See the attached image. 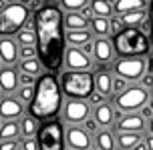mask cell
I'll return each instance as SVG.
<instances>
[{"mask_svg": "<svg viewBox=\"0 0 153 150\" xmlns=\"http://www.w3.org/2000/svg\"><path fill=\"white\" fill-rule=\"evenodd\" d=\"M91 150H99V148H91Z\"/></svg>", "mask_w": 153, "mask_h": 150, "instance_id": "db71d44e", "label": "cell"}, {"mask_svg": "<svg viewBox=\"0 0 153 150\" xmlns=\"http://www.w3.org/2000/svg\"><path fill=\"white\" fill-rule=\"evenodd\" d=\"M121 18V22L125 28H137V26H143L149 14H147V10H137V12H129V14H123L119 16Z\"/></svg>", "mask_w": 153, "mask_h": 150, "instance_id": "d4e9b609", "label": "cell"}, {"mask_svg": "<svg viewBox=\"0 0 153 150\" xmlns=\"http://www.w3.org/2000/svg\"><path fill=\"white\" fill-rule=\"evenodd\" d=\"M18 50L20 46L14 40V36H0V58L4 62V66H18Z\"/></svg>", "mask_w": 153, "mask_h": 150, "instance_id": "5bb4252c", "label": "cell"}, {"mask_svg": "<svg viewBox=\"0 0 153 150\" xmlns=\"http://www.w3.org/2000/svg\"><path fill=\"white\" fill-rule=\"evenodd\" d=\"M149 134H151V136H153V118H151V120H149Z\"/></svg>", "mask_w": 153, "mask_h": 150, "instance_id": "7dc6e473", "label": "cell"}, {"mask_svg": "<svg viewBox=\"0 0 153 150\" xmlns=\"http://www.w3.org/2000/svg\"><path fill=\"white\" fill-rule=\"evenodd\" d=\"M113 46L119 58H141L149 52V38L139 28H125L113 36Z\"/></svg>", "mask_w": 153, "mask_h": 150, "instance_id": "3957f363", "label": "cell"}, {"mask_svg": "<svg viewBox=\"0 0 153 150\" xmlns=\"http://www.w3.org/2000/svg\"><path fill=\"white\" fill-rule=\"evenodd\" d=\"M61 88L62 94L75 100H89L95 92V74L91 70L76 72V70H65L61 74Z\"/></svg>", "mask_w": 153, "mask_h": 150, "instance_id": "277c9868", "label": "cell"}, {"mask_svg": "<svg viewBox=\"0 0 153 150\" xmlns=\"http://www.w3.org/2000/svg\"><path fill=\"white\" fill-rule=\"evenodd\" d=\"M20 0H6V4H18Z\"/></svg>", "mask_w": 153, "mask_h": 150, "instance_id": "c3c4849f", "label": "cell"}, {"mask_svg": "<svg viewBox=\"0 0 153 150\" xmlns=\"http://www.w3.org/2000/svg\"><path fill=\"white\" fill-rule=\"evenodd\" d=\"M109 24H111V34H113V36H117L119 32L125 30V26H123V22H121V18H119V16H113V18L109 20Z\"/></svg>", "mask_w": 153, "mask_h": 150, "instance_id": "836d02e7", "label": "cell"}, {"mask_svg": "<svg viewBox=\"0 0 153 150\" xmlns=\"http://www.w3.org/2000/svg\"><path fill=\"white\" fill-rule=\"evenodd\" d=\"M91 8L97 18H113L115 16V6L109 0H91Z\"/></svg>", "mask_w": 153, "mask_h": 150, "instance_id": "4316f807", "label": "cell"}, {"mask_svg": "<svg viewBox=\"0 0 153 150\" xmlns=\"http://www.w3.org/2000/svg\"><path fill=\"white\" fill-rule=\"evenodd\" d=\"M18 58H20V60L38 58V48H36V46H20V50H18Z\"/></svg>", "mask_w": 153, "mask_h": 150, "instance_id": "d6a6232c", "label": "cell"}, {"mask_svg": "<svg viewBox=\"0 0 153 150\" xmlns=\"http://www.w3.org/2000/svg\"><path fill=\"white\" fill-rule=\"evenodd\" d=\"M0 88L4 96H14L20 88V72L16 66H4L0 70Z\"/></svg>", "mask_w": 153, "mask_h": 150, "instance_id": "4fadbf2b", "label": "cell"}, {"mask_svg": "<svg viewBox=\"0 0 153 150\" xmlns=\"http://www.w3.org/2000/svg\"><path fill=\"white\" fill-rule=\"evenodd\" d=\"M34 92H36V86H20V88L16 90L14 96L28 108V106L32 104V100H34Z\"/></svg>", "mask_w": 153, "mask_h": 150, "instance_id": "4dcf8cb0", "label": "cell"}, {"mask_svg": "<svg viewBox=\"0 0 153 150\" xmlns=\"http://www.w3.org/2000/svg\"><path fill=\"white\" fill-rule=\"evenodd\" d=\"M2 126H4V120L0 118V130H2Z\"/></svg>", "mask_w": 153, "mask_h": 150, "instance_id": "f907efd6", "label": "cell"}, {"mask_svg": "<svg viewBox=\"0 0 153 150\" xmlns=\"http://www.w3.org/2000/svg\"><path fill=\"white\" fill-rule=\"evenodd\" d=\"M34 28H36V48L38 60L45 70L59 72L65 64L67 54V30H65V12L56 4H45L34 12Z\"/></svg>", "mask_w": 153, "mask_h": 150, "instance_id": "6da1fadb", "label": "cell"}, {"mask_svg": "<svg viewBox=\"0 0 153 150\" xmlns=\"http://www.w3.org/2000/svg\"><path fill=\"white\" fill-rule=\"evenodd\" d=\"M89 42H93L91 30H67V46H71V48H83Z\"/></svg>", "mask_w": 153, "mask_h": 150, "instance_id": "44dd1931", "label": "cell"}, {"mask_svg": "<svg viewBox=\"0 0 153 150\" xmlns=\"http://www.w3.org/2000/svg\"><path fill=\"white\" fill-rule=\"evenodd\" d=\"M141 114H145V116H151V118H153V110H151V108H143V112H141Z\"/></svg>", "mask_w": 153, "mask_h": 150, "instance_id": "f6af8a7d", "label": "cell"}, {"mask_svg": "<svg viewBox=\"0 0 153 150\" xmlns=\"http://www.w3.org/2000/svg\"><path fill=\"white\" fill-rule=\"evenodd\" d=\"M113 70L119 78L127 80V82H133V80L143 78L147 64L143 58H117L113 64Z\"/></svg>", "mask_w": 153, "mask_h": 150, "instance_id": "ba28073f", "label": "cell"}, {"mask_svg": "<svg viewBox=\"0 0 153 150\" xmlns=\"http://www.w3.org/2000/svg\"><path fill=\"white\" fill-rule=\"evenodd\" d=\"M143 128H145L143 114H125L117 122V130L119 132H135V134H141Z\"/></svg>", "mask_w": 153, "mask_h": 150, "instance_id": "2e32d148", "label": "cell"}, {"mask_svg": "<svg viewBox=\"0 0 153 150\" xmlns=\"http://www.w3.org/2000/svg\"><path fill=\"white\" fill-rule=\"evenodd\" d=\"M139 142H141V134H135V132H119L117 134V146L121 150H133Z\"/></svg>", "mask_w": 153, "mask_h": 150, "instance_id": "f1b7e54d", "label": "cell"}, {"mask_svg": "<svg viewBox=\"0 0 153 150\" xmlns=\"http://www.w3.org/2000/svg\"><path fill=\"white\" fill-rule=\"evenodd\" d=\"M149 28H151V38H153V0L149 2Z\"/></svg>", "mask_w": 153, "mask_h": 150, "instance_id": "60d3db41", "label": "cell"}, {"mask_svg": "<svg viewBox=\"0 0 153 150\" xmlns=\"http://www.w3.org/2000/svg\"><path fill=\"white\" fill-rule=\"evenodd\" d=\"M151 110H153V100H151Z\"/></svg>", "mask_w": 153, "mask_h": 150, "instance_id": "f5cc1de1", "label": "cell"}, {"mask_svg": "<svg viewBox=\"0 0 153 150\" xmlns=\"http://www.w3.org/2000/svg\"><path fill=\"white\" fill-rule=\"evenodd\" d=\"M18 46H36V28H34V16H30V20L24 24V28L14 36Z\"/></svg>", "mask_w": 153, "mask_h": 150, "instance_id": "d6986e66", "label": "cell"}, {"mask_svg": "<svg viewBox=\"0 0 153 150\" xmlns=\"http://www.w3.org/2000/svg\"><path fill=\"white\" fill-rule=\"evenodd\" d=\"M42 2H45V4H53L54 0H42Z\"/></svg>", "mask_w": 153, "mask_h": 150, "instance_id": "681fc988", "label": "cell"}, {"mask_svg": "<svg viewBox=\"0 0 153 150\" xmlns=\"http://www.w3.org/2000/svg\"><path fill=\"white\" fill-rule=\"evenodd\" d=\"M30 10L26 6L18 4H8L2 12H0V36H16L24 24L30 20Z\"/></svg>", "mask_w": 153, "mask_h": 150, "instance_id": "8992f818", "label": "cell"}, {"mask_svg": "<svg viewBox=\"0 0 153 150\" xmlns=\"http://www.w3.org/2000/svg\"><path fill=\"white\" fill-rule=\"evenodd\" d=\"M149 102V92L145 86L133 84L129 88L115 96V106L123 114H137V110H143Z\"/></svg>", "mask_w": 153, "mask_h": 150, "instance_id": "52a82bcc", "label": "cell"}, {"mask_svg": "<svg viewBox=\"0 0 153 150\" xmlns=\"http://www.w3.org/2000/svg\"><path fill=\"white\" fill-rule=\"evenodd\" d=\"M133 150H149V148H147V144H145V142H139Z\"/></svg>", "mask_w": 153, "mask_h": 150, "instance_id": "7bdbcfd3", "label": "cell"}, {"mask_svg": "<svg viewBox=\"0 0 153 150\" xmlns=\"http://www.w3.org/2000/svg\"><path fill=\"white\" fill-rule=\"evenodd\" d=\"M38 150H65L67 144V130L61 120H45L36 134Z\"/></svg>", "mask_w": 153, "mask_h": 150, "instance_id": "5b68a950", "label": "cell"}, {"mask_svg": "<svg viewBox=\"0 0 153 150\" xmlns=\"http://www.w3.org/2000/svg\"><path fill=\"white\" fill-rule=\"evenodd\" d=\"M145 144H147V148H149V150H153V136H151V134H149V138H147Z\"/></svg>", "mask_w": 153, "mask_h": 150, "instance_id": "ee69618b", "label": "cell"}, {"mask_svg": "<svg viewBox=\"0 0 153 150\" xmlns=\"http://www.w3.org/2000/svg\"><path fill=\"white\" fill-rule=\"evenodd\" d=\"M95 120L99 122V126L109 128V126H111V122L115 120V110H113V106L109 104V102L97 106V108H95Z\"/></svg>", "mask_w": 153, "mask_h": 150, "instance_id": "cb8c5ba5", "label": "cell"}, {"mask_svg": "<svg viewBox=\"0 0 153 150\" xmlns=\"http://www.w3.org/2000/svg\"><path fill=\"white\" fill-rule=\"evenodd\" d=\"M91 4V0H61L59 6L65 10V12H81L83 8H87Z\"/></svg>", "mask_w": 153, "mask_h": 150, "instance_id": "1f68e13d", "label": "cell"}, {"mask_svg": "<svg viewBox=\"0 0 153 150\" xmlns=\"http://www.w3.org/2000/svg\"><path fill=\"white\" fill-rule=\"evenodd\" d=\"M113 74L109 72L107 68H99L95 72V90L101 92L103 96H109L113 92Z\"/></svg>", "mask_w": 153, "mask_h": 150, "instance_id": "e0dca14e", "label": "cell"}, {"mask_svg": "<svg viewBox=\"0 0 153 150\" xmlns=\"http://www.w3.org/2000/svg\"><path fill=\"white\" fill-rule=\"evenodd\" d=\"M6 6H8V4H6V0H0V12H2V10H4Z\"/></svg>", "mask_w": 153, "mask_h": 150, "instance_id": "bcb514c9", "label": "cell"}, {"mask_svg": "<svg viewBox=\"0 0 153 150\" xmlns=\"http://www.w3.org/2000/svg\"><path fill=\"white\" fill-rule=\"evenodd\" d=\"M18 124H20V136H22V138H36L42 122L38 118H34L30 112H26L22 118L18 120Z\"/></svg>", "mask_w": 153, "mask_h": 150, "instance_id": "ac0fdd59", "label": "cell"}, {"mask_svg": "<svg viewBox=\"0 0 153 150\" xmlns=\"http://www.w3.org/2000/svg\"><path fill=\"white\" fill-rule=\"evenodd\" d=\"M127 88H129V86H127V80H123V78H119V76H115V80H113V92L121 94V92H125Z\"/></svg>", "mask_w": 153, "mask_h": 150, "instance_id": "8d00e7d4", "label": "cell"}, {"mask_svg": "<svg viewBox=\"0 0 153 150\" xmlns=\"http://www.w3.org/2000/svg\"><path fill=\"white\" fill-rule=\"evenodd\" d=\"M0 150H20V140H4L0 142Z\"/></svg>", "mask_w": 153, "mask_h": 150, "instance_id": "f35d334b", "label": "cell"}, {"mask_svg": "<svg viewBox=\"0 0 153 150\" xmlns=\"http://www.w3.org/2000/svg\"><path fill=\"white\" fill-rule=\"evenodd\" d=\"M20 124L16 120H10V122H4V126L0 130V142L4 140H20Z\"/></svg>", "mask_w": 153, "mask_h": 150, "instance_id": "f546056e", "label": "cell"}, {"mask_svg": "<svg viewBox=\"0 0 153 150\" xmlns=\"http://www.w3.org/2000/svg\"><path fill=\"white\" fill-rule=\"evenodd\" d=\"M87 102H89V104H91V106H95V108H97V106L105 104V96H103L101 92H97V90H95V92H93V94H91V98H89Z\"/></svg>", "mask_w": 153, "mask_h": 150, "instance_id": "74e56055", "label": "cell"}, {"mask_svg": "<svg viewBox=\"0 0 153 150\" xmlns=\"http://www.w3.org/2000/svg\"><path fill=\"white\" fill-rule=\"evenodd\" d=\"M115 16H123L129 12H137V10H145L147 0H115Z\"/></svg>", "mask_w": 153, "mask_h": 150, "instance_id": "ffe728a7", "label": "cell"}, {"mask_svg": "<svg viewBox=\"0 0 153 150\" xmlns=\"http://www.w3.org/2000/svg\"><path fill=\"white\" fill-rule=\"evenodd\" d=\"M91 118V104L87 100H75L69 98L62 106V120L69 126H79L81 122Z\"/></svg>", "mask_w": 153, "mask_h": 150, "instance_id": "9c48e42d", "label": "cell"}, {"mask_svg": "<svg viewBox=\"0 0 153 150\" xmlns=\"http://www.w3.org/2000/svg\"><path fill=\"white\" fill-rule=\"evenodd\" d=\"M93 56L97 62H111L115 56L113 40L109 38H95L93 40Z\"/></svg>", "mask_w": 153, "mask_h": 150, "instance_id": "9a60e30c", "label": "cell"}, {"mask_svg": "<svg viewBox=\"0 0 153 150\" xmlns=\"http://www.w3.org/2000/svg\"><path fill=\"white\" fill-rule=\"evenodd\" d=\"M24 114H26V106L16 96H4L0 100V118L4 122H10V120L18 122Z\"/></svg>", "mask_w": 153, "mask_h": 150, "instance_id": "30bf717a", "label": "cell"}, {"mask_svg": "<svg viewBox=\"0 0 153 150\" xmlns=\"http://www.w3.org/2000/svg\"><path fill=\"white\" fill-rule=\"evenodd\" d=\"M109 20L111 18H93L91 20V32L95 34L97 38H109V34H111V24H109Z\"/></svg>", "mask_w": 153, "mask_h": 150, "instance_id": "83f0119b", "label": "cell"}, {"mask_svg": "<svg viewBox=\"0 0 153 150\" xmlns=\"http://www.w3.org/2000/svg\"><path fill=\"white\" fill-rule=\"evenodd\" d=\"M91 20H87L81 12H65V30H89Z\"/></svg>", "mask_w": 153, "mask_h": 150, "instance_id": "7402d4cb", "label": "cell"}, {"mask_svg": "<svg viewBox=\"0 0 153 150\" xmlns=\"http://www.w3.org/2000/svg\"><path fill=\"white\" fill-rule=\"evenodd\" d=\"M67 146L71 150H91L93 148L91 134L81 126H69L67 128Z\"/></svg>", "mask_w": 153, "mask_h": 150, "instance_id": "7c38bea8", "label": "cell"}, {"mask_svg": "<svg viewBox=\"0 0 153 150\" xmlns=\"http://www.w3.org/2000/svg\"><path fill=\"white\" fill-rule=\"evenodd\" d=\"M61 106H65L61 82L53 72H45L36 80V92L32 104L28 106V112L38 120H53L59 114Z\"/></svg>", "mask_w": 153, "mask_h": 150, "instance_id": "7a4b0ae2", "label": "cell"}, {"mask_svg": "<svg viewBox=\"0 0 153 150\" xmlns=\"http://www.w3.org/2000/svg\"><path fill=\"white\" fill-rule=\"evenodd\" d=\"M95 144L99 150H115L117 146V136H113L111 130H99V134H95Z\"/></svg>", "mask_w": 153, "mask_h": 150, "instance_id": "484cf974", "label": "cell"}, {"mask_svg": "<svg viewBox=\"0 0 153 150\" xmlns=\"http://www.w3.org/2000/svg\"><path fill=\"white\" fill-rule=\"evenodd\" d=\"M18 72H22V74H30L34 78H40V76L45 74V66H42V62L38 58H32V60H20L18 62Z\"/></svg>", "mask_w": 153, "mask_h": 150, "instance_id": "603a6c76", "label": "cell"}, {"mask_svg": "<svg viewBox=\"0 0 153 150\" xmlns=\"http://www.w3.org/2000/svg\"><path fill=\"white\" fill-rule=\"evenodd\" d=\"M36 80L38 78H34V76L20 72V86H36Z\"/></svg>", "mask_w": 153, "mask_h": 150, "instance_id": "ab89813d", "label": "cell"}, {"mask_svg": "<svg viewBox=\"0 0 153 150\" xmlns=\"http://www.w3.org/2000/svg\"><path fill=\"white\" fill-rule=\"evenodd\" d=\"M83 52L91 56V54H93V42H89V44H85V46H83Z\"/></svg>", "mask_w": 153, "mask_h": 150, "instance_id": "b9f144b4", "label": "cell"}, {"mask_svg": "<svg viewBox=\"0 0 153 150\" xmlns=\"http://www.w3.org/2000/svg\"><path fill=\"white\" fill-rule=\"evenodd\" d=\"M20 150H38L36 138H20Z\"/></svg>", "mask_w": 153, "mask_h": 150, "instance_id": "d590c367", "label": "cell"}, {"mask_svg": "<svg viewBox=\"0 0 153 150\" xmlns=\"http://www.w3.org/2000/svg\"><path fill=\"white\" fill-rule=\"evenodd\" d=\"M85 130L89 134H99V122L95 120V116H91L89 120H85Z\"/></svg>", "mask_w": 153, "mask_h": 150, "instance_id": "e575fe53", "label": "cell"}, {"mask_svg": "<svg viewBox=\"0 0 153 150\" xmlns=\"http://www.w3.org/2000/svg\"><path fill=\"white\" fill-rule=\"evenodd\" d=\"M2 68H4V62H2V58H0V70H2Z\"/></svg>", "mask_w": 153, "mask_h": 150, "instance_id": "816d5d0a", "label": "cell"}, {"mask_svg": "<svg viewBox=\"0 0 153 150\" xmlns=\"http://www.w3.org/2000/svg\"><path fill=\"white\" fill-rule=\"evenodd\" d=\"M65 66L67 70H76V72H85V70H91L93 60L89 54L83 52V48H67L65 54Z\"/></svg>", "mask_w": 153, "mask_h": 150, "instance_id": "8fae6325", "label": "cell"}]
</instances>
